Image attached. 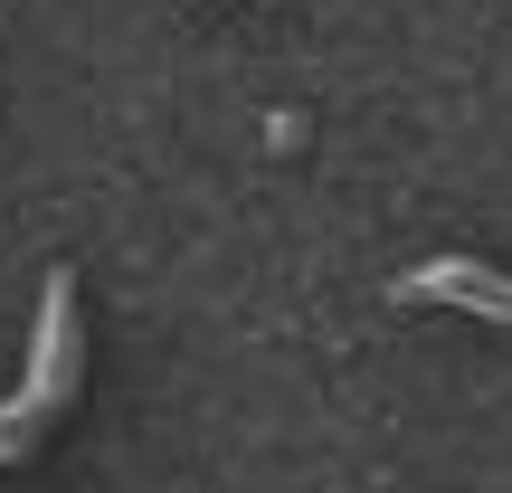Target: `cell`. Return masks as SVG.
I'll use <instances>...</instances> for the list:
<instances>
[{
    "mask_svg": "<svg viewBox=\"0 0 512 493\" xmlns=\"http://www.w3.org/2000/svg\"><path fill=\"white\" fill-rule=\"evenodd\" d=\"M76 370H86L76 275H48V294H38V332H29V380H19V399H0V456H29V446H38V427L76 399Z\"/></svg>",
    "mask_w": 512,
    "mask_h": 493,
    "instance_id": "6da1fadb",
    "label": "cell"
},
{
    "mask_svg": "<svg viewBox=\"0 0 512 493\" xmlns=\"http://www.w3.org/2000/svg\"><path fill=\"white\" fill-rule=\"evenodd\" d=\"M399 304H456V313H484V323H512V275L484 266V256H427V266L399 275Z\"/></svg>",
    "mask_w": 512,
    "mask_h": 493,
    "instance_id": "7a4b0ae2",
    "label": "cell"
}]
</instances>
